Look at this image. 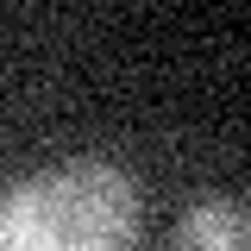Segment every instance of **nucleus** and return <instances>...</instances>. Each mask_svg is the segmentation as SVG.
<instances>
[{
  "label": "nucleus",
  "instance_id": "obj_1",
  "mask_svg": "<svg viewBox=\"0 0 251 251\" xmlns=\"http://www.w3.org/2000/svg\"><path fill=\"white\" fill-rule=\"evenodd\" d=\"M138 188L120 163L75 157L0 195V251H132Z\"/></svg>",
  "mask_w": 251,
  "mask_h": 251
},
{
  "label": "nucleus",
  "instance_id": "obj_2",
  "mask_svg": "<svg viewBox=\"0 0 251 251\" xmlns=\"http://www.w3.org/2000/svg\"><path fill=\"white\" fill-rule=\"evenodd\" d=\"M182 251H251L245 201H232V195H201V201H188Z\"/></svg>",
  "mask_w": 251,
  "mask_h": 251
}]
</instances>
